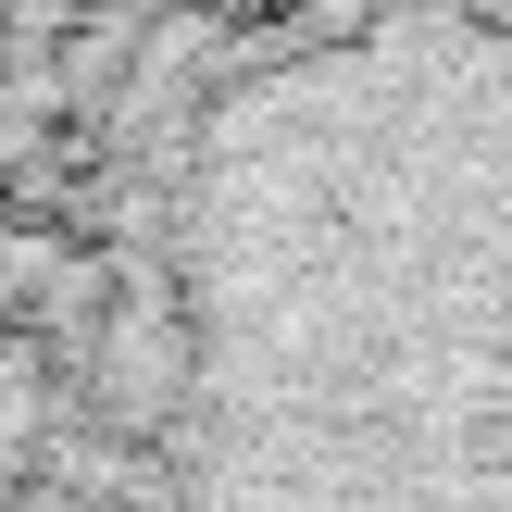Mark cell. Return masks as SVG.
Returning <instances> with one entry per match:
<instances>
[{
    "instance_id": "obj_3",
    "label": "cell",
    "mask_w": 512,
    "mask_h": 512,
    "mask_svg": "<svg viewBox=\"0 0 512 512\" xmlns=\"http://www.w3.org/2000/svg\"><path fill=\"white\" fill-rule=\"evenodd\" d=\"M100 50V0H0V250H25V200L75 138V88Z\"/></svg>"
},
{
    "instance_id": "obj_2",
    "label": "cell",
    "mask_w": 512,
    "mask_h": 512,
    "mask_svg": "<svg viewBox=\"0 0 512 512\" xmlns=\"http://www.w3.org/2000/svg\"><path fill=\"white\" fill-rule=\"evenodd\" d=\"M0 512H100V363L88 263L0 250Z\"/></svg>"
},
{
    "instance_id": "obj_1",
    "label": "cell",
    "mask_w": 512,
    "mask_h": 512,
    "mask_svg": "<svg viewBox=\"0 0 512 512\" xmlns=\"http://www.w3.org/2000/svg\"><path fill=\"white\" fill-rule=\"evenodd\" d=\"M100 512H512V0H275L163 88L88 263Z\"/></svg>"
}]
</instances>
